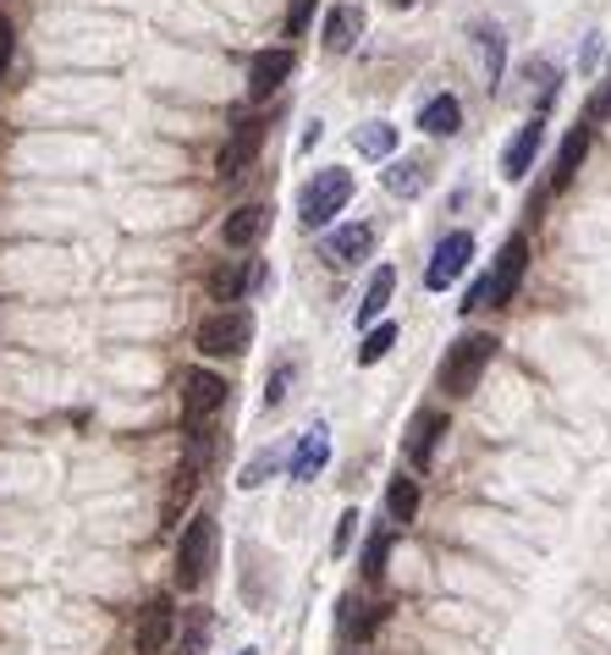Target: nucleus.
Masks as SVG:
<instances>
[{
	"mask_svg": "<svg viewBox=\"0 0 611 655\" xmlns=\"http://www.w3.org/2000/svg\"><path fill=\"white\" fill-rule=\"evenodd\" d=\"M325 457H331V436H325V425H309V430L298 436V452L287 457V474H292V479H314V474L325 468Z\"/></svg>",
	"mask_w": 611,
	"mask_h": 655,
	"instance_id": "nucleus-16",
	"label": "nucleus"
},
{
	"mask_svg": "<svg viewBox=\"0 0 611 655\" xmlns=\"http://www.w3.org/2000/svg\"><path fill=\"white\" fill-rule=\"evenodd\" d=\"M408 7H419V0H391V12H408Z\"/></svg>",
	"mask_w": 611,
	"mask_h": 655,
	"instance_id": "nucleus-34",
	"label": "nucleus"
},
{
	"mask_svg": "<svg viewBox=\"0 0 611 655\" xmlns=\"http://www.w3.org/2000/svg\"><path fill=\"white\" fill-rule=\"evenodd\" d=\"M479 55H485V77H490V84H501V55H507V39H501V28H496V23H485V28H479Z\"/></svg>",
	"mask_w": 611,
	"mask_h": 655,
	"instance_id": "nucleus-26",
	"label": "nucleus"
},
{
	"mask_svg": "<svg viewBox=\"0 0 611 655\" xmlns=\"http://www.w3.org/2000/svg\"><path fill=\"white\" fill-rule=\"evenodd\" d=\"M370 249H375V226L370 221H347V226L320 237V260L325 265H359V260H370Z\"/></svg>",
	"mask_w": 611,
	"mask_h": 655,
	"instance_id": "nucleus-8",
	"label": "nucleus"
},
{
	"mask_svg": "<svg viewBox=\"0 0 611 655\" xmlns=\"http://www.w3.org/2000/svg\"><path fill=\"white\" fill-rule=\"evenodd\" d=\"M314 7H320V0H292V7H287V39H298V34L309 28Z\"/></svg>",
	"mask_w": 611,
	"mask_h": 655,
	"instance_id": "nucleus-29",
	"label": "nucleus"
},
{
	"mask_svg": "<svg viewBox=\"0 0 611 655\" xmlns=\"http://www.w3.org/2000/svg\"><path fill=\"white\" fill-rule=\"evenodd\" d=\"M248 287V265H221V270H210V298L215 303H237V292Z\"/></svg>",
	"mask_w": 611,
	"mask_h": 655,
	"instance_id": "nucleus-25",
	"label": "nucleus"
},
{
	"mask_svg": "<svg viewBox=\"0 0 611 655\" xmlns=\"http://www.w3.org/2000/svg\"><path fill=\"white\" fill-rule=\"evenodd\" d=\"M469 260H474V237H469V231H447L441 242H435L429 265H424V287H429V292H447V287L469 270Z\"/></svg>",
	"mask_w": 611,
	"mask_h": 655,
	"instance_id": "nucleus-6",
	"label": "nucleus"
},
{
	"mask_svg": "<svg viewBox=\"0 0 611 655\" xmlns=\"http://www.w3.org/2000/svg\"><path fill=\"white\" fill-rule=\"evenodd\" d=\"M463 314H474V308H490V276H479L469 292H463V303H458Z\"/></svg>",
	"mask_w": 611,
	"mask_h": 655,
	"instance_id": "nucleus-31",
	"label": "nucleus"
},
{
	"mask_svg": "<svg viewBox=\"0 0 611 655\" xmlns=\"http://www.w3.org/2000/svg\"><path fill=\"white\" fill-rule=\"evenodd\" d=\"M171 633H177V606H171L165 595H154V601L138 612V628H133V650H138V655H165Z\"/></svg>",
	"mask_w": 611,
	"mask_h": 655,
	"instance_id": "nucleus-9",
	"label": "nucleus"
},
{
	"mask_svg": "<svg viewBox=\"0 0 611 655\" xmlns=\"http://www.w3.org/2000/svg\"><path fill=\"white\" fill-rule=\"evenodd\" d=\"M12 50H17V34H12V23H7V17H0V72L12 66Z\"/></svg>",
	"mask_w": 611,
	"mask_h": 655,
	"instance_id": "nucleus-32",
	"label": "nucleus"
},
{
	"mask_svg": "<svg viewBox=\"0 0 611 655\" xmlns=\"http://www.w3.org/2000/svg\"><path fill=\"white\" fill-rule=\"evenodd\" d=\"M347 199H353V172L325 166V172H314V177L298 188V221H303L309 231H325V226L347 210Z\"/></svg>",
	"mask_w": 611,
	"mask_h": 655,
	"instance_id": "nucleus-1",
	"label": "nucleus"
},
{
	"mask_svg": "<svg viewBox=\"0 0 611 655\" xmlns=\"http://www.w3.org/2000/svg\"><path fill=\"white\" fill-rule=\"evenodd\" d=\"M386 556H391V540L375 534V540L364 545V579H381V572H386Z\"/></svg>",
	"mask_w": 611,
	"mask_h": 655,
	"instance_id": "nucleus-28",
	"label": "nucleus"
},
{
	"mask_svg": "<svg viewBox=\"0 0 611 655\" xmlns=\"http://www.w3.org/2000/svg\"><path fill=\"white\" fill-rule=\"evenodd\" d=\"M226 407V375H215V369H188L183 375V430L188 436H199L215 414Z\"/></svg>",
	"mask_w": 611,
	"mask_h": 655,
	"instance_id": "nucleus-4",
	"label": "nucleus"
},
{
	"mask_svg": "<svg viewBox=\"0 0 611 655\" xmlns=\"http://www.w3.org/2000/svg\"><path fill=\"white\" fill-rule=\"evenodd\" d=\"M419 127H424L429 138H452V133L463 127V111H458V100H452V95H435L429 105H419Z\"/></svg>",
	"mask_w": 611,
	"mask_h": 655,
	"instance_id": "nucleus-19",
	"label": "nucleus"
},
{
	"mask_svg": "<svg viewBox=\"0 0 611 655\" xmlns=\"http://www.w3.org/2000/svg\"><path fill=\"white\" fill-rule=\"evenodd\" d=\"M391 292H397V270H391V265H381V270L370 276V287H364V303H359V325H364V331L381 319V308L391 303Z\"/></svg>",
	"mask_w": 611,
	"mask_h": 655,
	"instance_id": "nucleus-20",
	"label": "nucleus"
},
{
	"mask_svg": "<svg viewBox=\"0 0 611 655\" xmlns=\"http://www.w3.org/2000/svg\"><path fill=\"white\" fill-rule=\"evenodd\" d=\"M259 231H265V210L259 204H237L221 226V242L226 249H248V242H259Z\"/></svg>",
	"mask_w": 611,
	"mask_h": 655,
	"instance_id": "nucleus-18",
	"label": "nucleus"
},
{
	"mask_svg": "<svg viewBox=\"0 0 611 655\" xmlns=\"http://www.w3.org/2000/svg\"><path fill=\"white\" fill-rule=\"evenodd\" d=\"M375 628H381V606H370L364 595H341V606H336V633H341L347 644H364Z\"/></svg>",
	"mask_w": 611,
	"mask_h": 655,
	"instance_id": "nucleus-14",
	"label": "nucleus"
},
{
	"mask_svg": "<svg viewBox=\"0 0 611 655\" xmlns=\"http://www.w3.org/2000/svg\"><path fill=\"white\" fill-rule=\"evenodd\" d=\"M282 396H287V369H276V375H271V391H265V402L276 407Z\"/></svg>",
	"mask_w": 611,
	"mask_h": 655,
	"instance_id": "nucleus-33",
	"label": "nucleus"
},
{
	"mask_svg": "<svg viewBox=\"0 0 611 655\" xmlns=\"http://www.w3.org/2000/svg\"><path fill=\"white\" fill-rule=\"evenodd\" d=\"M276 463H282V452H259L253 463H242V474H237V484H242V490H259V484H265V479H271V468H276Z\"/></svg>",
	"mask_w": 611,
	"mask_h": 655,
	"instance_id": "nucleus-27",
	"label": "nucleus"
},
{
	"mask_svg": "<svg viewBox=\"0 0 611 655\" xmlns=\"http://www.w3.org/2000/svg\"><path fill=\"white\" fill-rule=\"evenodd\" d=\"M540 143H546V122H540V116H535V122H523V127L512 133V143L501 149V177H507V182H523V177H529Z\"/></svg>",
	"mask_w": 611,
	"mask_h": 655,
	"instance_id": "nucleus-11",
	"label": "nucleus"
},
{
	"mask_svg": "<svg viewBox=\"0 0 611 655\" xmlns=\"http://www.w3.org/2000/svg\"><path fill=\"white\" fill-rule=\"evenodd\" d=\"M282 84H292V50L271 45V50H253L248 55V100L265 105L282 95Z\"/></svg>",
	"mask_w": 611,
	"mask_h": 655,
	"instance_id": "nucleus-5",
	"label": "nucleus"
},
{
	"mask_svg": "<svg viewBox=\"0 0 611 655\" xmlns=\"http://www.w3.org/2000/svg\"><path fill=\"white\" fill-rule=\"evenodd\" d=\"M413 513H419V479L397 474V479L386 484V518H391V524H413Z\"/></svg>",
	"mask_w": 611,
	"mask_h": 655,
	"instance_id": "nucleus-22",
	"label": "nucleus"
},
{
	"mask_svg": "<svg viewBox=\"0 0 611 655\" xmlns=\"http://www.w3.org/2000/svg\"><path fill=\"white\" fill-rule=\"evenodd\" d=\"M242 655H253V650H242Z\"/></svg>",
	"mask_w": 611,
	"mask_h": 655,
	"instance_id": "nucleus-36",
	"label": "nucleus"
},
{
	"mask_svg": "<svg viewBox=\"0 0 611 655\" xmlns=\"http://www.w3.org/2000/svg\"><path fill=\"white\" fill-rule=\"evenodd\" d=\"M359 34H364V12L359 7H331L325 23H320V39H325L331 55H347V50L359 45Z\"/></svg>",
	"mask_w": 611,
	"mask_h": 655,
	"instance_id": "nucleus-15",
	"label": "nucleus"
},
{
	"mask_svg": "<svg viewBox=\"0 0 611 655\" xmlns=\"http://www.w3.org/2000/svg\"><path fill=\"white\" fill-rule=\"evenodd\" d=\"M584 154H589V127H573V133L562 138V149H557V172H551V188H568V182H573V172L584 166Z\"/></svg>",
	"mask_w": 611,
	"mask_h": 655,
	"instance_id": "nucleus-21",
	"label": "nucleus"
},
{
	"mask_svg": "<svg viewBox=\"0 0 611 655\" xmlns=\"http://www.w3.org/2000/svg\"><path fill=\"white\" fill-rule=\"evenodd\" d=\"M391 348H397V325H391V319H381V325H370L364 342H359V364H381Z\"/></svg>",
	"mask_w": 611,
	"mask_h": 655,
	"instance_id": "nucleus-24",
	"label": "nucleus"
},
{
	"mask_svg": "<svg viewBox=\"0 0 611 655\" xmlns=\"http://www.w3.org/2000/svg\"><path fill=\"white\" fill-rule=\"evenodd\" d=\"M210 540H215V524L210 513H199L177 545V590H199L204 584V562H210Z\"/></svg>",
	"mask_w": 611,
	"mask_h": 655,
	"instance_id": "nucleus-7",
	"label": "nucleus"
},
{
	"mask_svg": "<svg viewBox=\"0 0 611 655\" xmlns=\"http://www.w3.org/2000/svg\"><path fill=\"white\" fill-rule=\"evenodd\" d=\"M381 182H386V193H391V199H419V193H424V182H429V172L419 166V160L391 154V160H386V172H381Z\"/></svg>",
	"mask_w": 611,
	"mask_h": 655,
	"instance_id": "nucleus-17",
	"label": "nucleus"
},
{
	"mask_svg": "<svg viewBox=\"0 0 611 655\" xmlns=\"http://www.w3.org/2000/svg\"><path fill=\"white\" fill-rule=\"evenodd\" d=\"M248 342H253V314L248 308H215L194 331V348L204 358H237V353H248Z\"/></svg>",
	"mask_w": 611,
	"mask_h": 655,
	"instance_id": "nucleus-3",
	"label": "nucleus"
},
{
	"mask_svg": "<svg viewBox=\"0 0 611 655\" xmlns=\"http://www.w3.org/2000/svg\"><path fill=\"white\" fill-rule=\"evenodd\" d=\"M496 337H463V342H452L447 348V358H441V375H435V386H441L447 396H469L474 386H479V375H485V364L496 358Z\"/></svg>",
	"mask_w": 611,
	"mask_h": 655,
	"instance_id": "nucleus-2",
	"label": "nucleus"
},
{
	"mask_svg": "<svg viewBox=\"0 0 611 655\" xmlns=\"http://www.w3.org/2000/svg\"><path fill=\"white\" fill-rule=\"evenodd\" d=\"M523 270H529V237L512 231V237L501 242V254H496V270H490V303H512Z\"/></svg>",
	"mask_w": 611,
	"mask_h": 655,
	"instance_id": "nucleus-10",
	"label": "nucleus"
},
{
	"mask_svg": "<svg viewBox=\"0 0 611 655\" xmlns=\"http://www.w3.org/2000/svg\"><path fill=\"white\" fill-rule=\"evenodd\" d=\"M353 534H359V513H341V518H336V534H331V551L341 556L347 545H353Z\"/></svg>",
	"mask_w": 611,
	"mask_h": 655,
	"instance_id": "nucleus-30",
	"label": "nucleus"
},
{
	"mask_svg": "<svg viewBox=\"0 0 611 655\" xmlns=\"http://www.w3.org/2000/svg\"><path fill=\"white\" fill-rule=\"evenodd\" d=\"M441 430H447V414H441V407H419V414L408 419V441H402L408 463H429L435 446H441Z\"/></svg>",
	"mask_w": 611,
	"mask_h": 655,
	"instance_id": "nucleus-12",
	"label": "nucleus"
},
{
	"mask_svg": "<svg viewBox=\"0 0 611 655\" xmlns=\"http://www.w3.org/2000/svg\"><path fill=\"white\" fill-rule=\"evenodd\" d=\"M353 143H359V154H370V160H391V154H397V127H391V122H364V127L353 133Z\"/></svg>",
	"mask_w": 611,
	"mask_h": 655,
	"instance_id": "nucleus-23",
	"label": "nucleus"
},
{
	"mask_svg": "<svg viewBox=\"0 0 611 655\" xmlns=\"http://www.w3.org/2000/svg\"><path fill=\"white\" fill-rule=\"evenodd\" d=\"M259 143H265V127H259V122H242V127L232 133V143L221 149V160H215V177H221V182L242 177V166L259 154Z\"/></svg>",
	"mask_w": 611,
	"mask_h": 655,
	"instance_id": "nucleus-13",
	"label": "nucleus"
},
{
	"mask_svg": "<svg viewBox=\"0 0 611 655\" xmlns=\"http://www.w3.org/2000/svg\"><path fill=\"white\" fill-rule=\"evenodd\" d=\"M347 655H364V650H347Z\"/></svg>",
	"mask_w": 611,
	"mask_h": 655,
	"instance_id": "nucleus-35",
	"label": "nucleus"
}]
</instances>
